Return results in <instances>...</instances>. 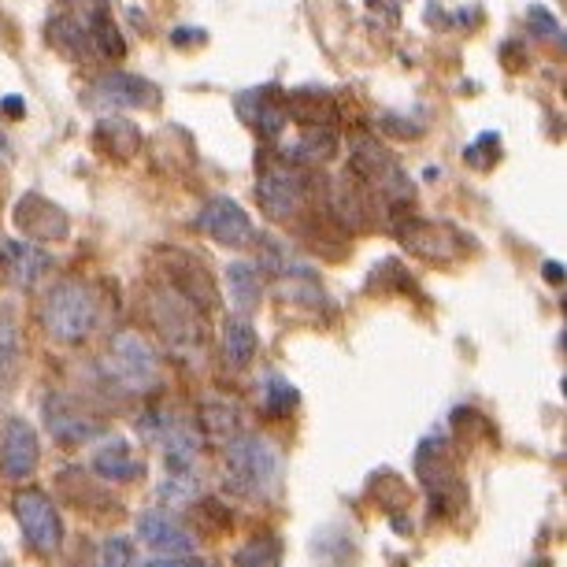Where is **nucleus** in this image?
Instances as JSON below:
<instances>
[{
    "label": "nucleus",
    "mask_w": 567,
    "mask_h": 567,
    "mask_svg": "<svg viewBox=\"0 0 567 567\" xmlns=\"http://www.w3.org/2000/svg\"><path fill=\"white\" fill-rule=\"evenodd\" d=\"M137 567H189L186 560H178V556H156V560H145Z\"/></svg>",
    "instance_id": "obj_26"
},
{
    "label": "nucleus",
    "mask_w": 567,
    "mask_h": 567,
    "mask_svg": "<svg viewBox=\"0 0 567 567\" xmlns=\"http://www.w3.org/2000/svg\"><path fill=\"white\" fill-rule=\"evenodd\" d=\"M334 137H330L327 131H319V126H312V131L301 134V142L293 145V156L301 159V164H323V159L334 156Z\"/></svg>",
    "instance_id": "obj_18"
},
{
    "label": "nucleus",
    "mask_w": 567,
    "mask_h": 567,
    "mask_svg": "<svg viewBox=\"0 0 567 567\" xmlns=\"http://www.w3.org/2000/svg\"><path fill=\"white\" fill-rule=\"evenodd\" d=\"M223 471H227L230 489H238L241 497H271L278 486V475H282V456L271 437L264 434H238L230 437L227 449H223Z\"/></svg>",
    "instance_id": "obj_1"
},
{
    "label": "nucleus",
    "mask_w": 567,
    "mask_h": 567,
    "mask_svg": "<svg viewBox=\"0 0 567 567\" xmlns=\"http://www.w3.org/2000/svg\"><path fill=\"white\" fill-rule=\"evenodd\" d=\"M16 349H19L16 330L8 323H0V386H4V382L12 379V371H16Z\"/></svg>",
    "instance_id": "obj_23"
},
{
    "label": "nucleus",
    "mask_w": 567,
    "mask_h": 567,
    "mask_svg": "<svg viewBox=\"0 0 567 567\" xmlns=\"http://www.w3.org/2000/svg\"><path fill=\"white\" fill-rule=\"evenodd\" d=\"M4 252L12 256V267H16V282L19 286H34L41 267H45L49 260L41 256L34 245H23V241H4Z\"/></svg>",
    "instance_id": "obj_16"
},
{
    "label": "nucleus",
    "mask_w": 567,
    "mask_h": 567,
    "mask_svg": "<svg viewBox=\"0 0 567 567\" xmlns=\"http://www.w3.org/2000/svg\"><path fill=\"white\" fill-rule=\"evenodd\" d=\"M0 148H4V137H0Z\"/></svg>",
    "instance_id": "obj_29"
},
{
    "label": "nucleus",
    "mask_w": 567,
    "mask_h": 567,
    "mask_svg": "<svg viewBox=\"0 0 567 567\" xmlns=\"http://www.w3.org/2000/svg\"><path fill=\"white\" fill-rule=\"evenodd\" d=\"M357 171L363 178L371 182L374 189H382L390 200H409L412 197V186H409V178H404V171L393 164V159L382 153L379 145H371V142H360L357 145Z\"/></svg>",
    "instance_id": "obj_7"
},
{
    "label": "nucleus",
    "mask_w": 567,
    "mask_h": 567,
    "mask_svg": "<svg viewBox=\"0 0 567 567\" xmlns=\"http://www.w3.org/2000/svg\"><path fill=\"white\" fill-rule=\"evenodd\" d=\"M93 471H97L101 478H112V483H131L142 467H137V460L131 456L126 437H109V442H101V449L93 453Z\"/></svg>",
    "instance_id": "obj_14"
},
{
    "label": "nucleus",
    "mask_w": 567,
    "mask_h": 567,
    "mask_svg": "<svg viewBox=\"0 0 567 567\" xmlns=\"http://www.w3.org/2000/svg\"><path fill=\"white\" fill-rule=\"evenodd\" d=\"M305 200V189H301V178L293 175L290 167H271L260 175V205L267 216L282 219V216H293Z\"/></svg>",
    "instance_id": "obj_10"
},
{
    "label": "nucleus",
    "mask_w": 567,
    "mask_h": 567,
    "mask_svg": "<svg viewBox=\"0 0 567 567\" xmlns=\"http://www.w3.org/2000/svg\"><path fill=\"white\" fill-rule=\"evenodd\" d=\"M137 538H142L148 549L156 553H194V534H189L175 516H167L164 508L156 512H145L142 519H137Z\"/></svg>",
    "instance_id": "obj_9"
},
{
    "label": "nucleus",
    "mask_w": 567,
    "mask_h": 567,
    "mask_svg": "<svg viewBox=\"0 0 567 567\" xmlns=\"http://www.w3.org/2000/svg\"><path fill=\"white\" fill-rule=\"evenodd\" d=\"M38 456H41V445H38L34 426L27 420H19V415L4 420V426H0V475L12 478V483L16 478H27L30 471L38 467Z\"/></svg>",
    "instance_id": "obj_6"
},
{
    "label": "nucleus",
    "mask_w": 567,
    "mask_h": 567,
    "mask_svg": "<svg viewBox=\"0 0 567 567\" xmlns=\"http://www.w3.org/2000/svg\"><path fill=\"white\" fill-rule=\"evenodd\" d=\"M223 349H227V360L234 368H245L256 352V327L245 316H234L223 323Z\"/></svg>",
    "instance_id": "obj_15"
},
{
    "label": "nucleus",
    "mask_w": 567,
    "mask_h": 567,
    "mask_svg": "<svg viewBox=\"0 0 567 567\" xmlns=\"http://www.w3.org/2000/svg\"><path fill=\"white\" fill-rule=\"evenodd\" d=\"M4 112H23V101H4Z\"/></svg>",
    "instance_id": "obj_28"
},
{
    "label": "nucleus",
    "mask_w": 567,
    "mask_h": 567,
    "mask_svg": "<svg viewBox=\"0 0 567 567\" xmlns=\"http://www.w3.org/2000/svg\"><path fill=\"white\" fill-rule=\"evenodd\" d=\"M249 120L260 126L264 134H278L286 126V120H282V109H278L275 101H267V93L264 90H256L252 93V115Z\"/></svg>",
    "instance_id": "obj_21"
},
{
    "label": "nucleus",
    "mask_w": 567,
    "mask_h": 567,
    "mask_svg": "<svg viewBox=\"0 0 567 567\" xmlns=\"http://www.w3.org/2000/svg\"><path fill=\"white\" fill-rule=\"evenodd\" d=\"M97 101L109 109H153L156 104V85L134 74H109L97 82Z\"/></svg>",
    "instance_id": "obj_11"
},
{
    "label": "nucleus",
    "mask_w": 567,
    "mask_h": 567,
    "mask_svg": "<svg viewBox=\"0 0 567 567\" xmlns=\"http://www.w3.org/2000/svg\"><path fill=\"white\" fill-rule=\"evenodd\" d=\"M134 564V545L131 538H109L101 545L97 567H131Z\"/></svg>",
    "instance_id": "obj_22"
},
{
    "label": "nucleus",
    "mask_w": 567,
    "mask_h": 567,
    "mask_svg": "<svg viewBox=\"0 0 567 567\" xmlns=\"http://www.w3.org/2000/svg\"><path fill=\"white\" fill-rule=\"evenodd\" d=\"M293 404H297L293 386L286 379H278V374H271V379H267V409L282 412V409H293Z\"/></svg>",
    "instance_id": "obj_24"
},
{
    "label": "nucleus",
    "mask_w": 567,
    "mask_h": 567,
    "mask_svg": "<svg viewBox=\"0 0 567 567\" xmlns=\"http://www.w3.org/2000/svg\"><path fill=\"white\" fill-rule=\"evenodd\" d=\"M223 278H227V290H230V301L234 308H238V316H252L256 305H260V267L256 264H245V260H234L227 271H223Z\"/></svg>",
    "instance_id": "obj_13"
},
{
    "label": "nucleus",
    "mask_w": 567,
    "mask_h": 567,
    "mask_svg": "<svg viewBox=\"0 0 567 567\" xmlns=\"http://www.w3.org/2000/svg\"><path fill=\"white\" fill-rule=\"evenodd\" d=\"M41 319H45V330L56 341H82L93 330V319H97L93 290L82 282H56L45 305H41Z\"/></svg>",
    "instance_id": "obj_2"
},
{
    "label": "nucleus",
    "mask_w": 567,
    "mask_h": 567,
    "mask_svg": "<svg viewBox=\"0 0 567 567\" xmlns=\"http://www.w3.org/2000/svg\"><path fill=\"white\" fill-rule=\"evenodd\" d=\"M197 227L205 230L212 241L230 245V249L252 245V238H256L249 212H245L238 200H230V197H212L205 205V212L197 216Z\"/></svg>",
    "instance_id": "obj_5"
},
{
    "label": "nucleus",
    "mask_w": 567,
    "mask_h": 567,
    "mask_svg": "<svg viewBox=\"0 0 567 567\" xmlns=\"http://www.w3.org/2000/svg\"><path fill=\"white\" fill-rule=\"evenodd\" d=\"M45 426L56 442H68V445H82L101 434V420H93L90 412H82L79 404L60 398V393L45 401Z\"/></svg>",
    "instance_id": "obj_8"
},
{
    "label": "nucleus",
    "mask_w": 567,
    "mask_h": 567,
    "mask_svg": "<svg viewBox=\"0 0 567 567\" xmlns=\"http://www.w3.org/2000/svg\"><path fill=\"white\" fill-rule=\"evenodd\" d=\"M200 420H205V431L212 442H223V437H234V420H238V412L230 409V404H208L205 412H200Z\"/></svg>",
    "instance_id": "obj_20"
},
{
    "label": "nucleus",
    "mask_w": 567,
    "mask_h": 567,
    "mask_svg": "<svg viewBox=\"0 0 567 567\" xmlns=\"http://www.w3.org/2000/svg\"><path fill=\"white\" fill-rule=\"evenodd\" d=\"M530 23L542 30V38H560V27H556V19L545 16L542 8H530Z\"/></svg>",
    "instance_id": "obj_25"
},
{
    "label": "nucleus",
    "mask_w": 567,
    "mask_h": 567,
    "mask_svg": "<svg viewBox=\"0 0 567 567\" xmlns=\"http://www.w3.org/2000/svg\"><path fill=\"white\" fill-rule=\"evenodd\" d=\"M200 494V478L197 471H167L164 483H159V497L164 505H186Z\"/></svg>",
    "instance_id": "obj_17"
},
{
    "label": "nucleus",
    "mask_w": 567,
    "mask_h": 567,
    "mask_svg": "<svg viewBox=\"0 0 567 567\" xmlns=\"http://www.w3.org/2000/svg\"><path fill=\"white\" fill-rule=\"evenodd\" d=\"M545 278H556V282H560V264H545Z\"/></svg>",
    "instance_id": "obj_27"
},
{
    "label": "nucleus",
    "mask_w": 567,
    "mask_h": 567,
    "mask_svg": "<svg viewBox=\"0 0 567 567\" xmlns=\"http://www.w3.org/2000/svg\"><path fill=\"white\" fill-rule=\"evenodd\" d=\"M27 205L34 208L38 216H30L27 208H16V227L23 234H30L34 241H60L63 234H68V216H63L56 205H49V200L38 194H30Z\"/></svg>",
    "instance_id": "obj_12"
},
{
    "label": "nucleus",
    "mask_w": 567,
    "mask_h": 567,
    "mask_svg": "<svg viewBox=\"0 0 567 567\" xmlns=\"http://www.w3.org/2000/svg\"><path fill=\"white\" fill-rule=\"evenodd\" d=\"M12 512L19 519V527H23L30 549L41 553V556H52L60 549L63 542V523L56 516V508H52V501L41 494V489H19L12 497Z\"/></svg>",
    "instance_id": "obj_4"
},
{
    "label": "nucleus",
    "mask_w": 567,
    "mask_h": 567,
    "mask_svg": "<svg viewBox=\"0 0 567 567\" xmlns=\"http://www.w3.org/2000/svg\"><path fill=\"white\" fill-rule=\"evenodd\" d=\"M104 368H109L126 390H148V386H156V379H159L156 352L148 349V341L142 334H134V330H120V334L112 338Z\"/></svg>",
    "instance_id": "obj_3"
},
{
    "label": "nucleus",
    "mask_w": 567,
    "mask_h": 567,
    "mask_svg": "<svg viewBox=\"0 0 567 567\" xmlns=\"http://www.w3.org/2000/svg\"><path fill=\"white\" fill-rule=\"evenodd\" d=\"M234 567H282V560H278V545L267 538L241 545L238 556H234Z\"/></svg>",
    "instance_id": "obj_19"
}]
</instances>
